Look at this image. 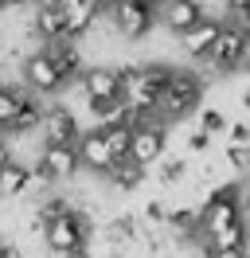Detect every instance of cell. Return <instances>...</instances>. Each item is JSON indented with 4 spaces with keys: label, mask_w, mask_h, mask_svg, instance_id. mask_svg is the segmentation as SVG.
Instances as JSON below:
<instances>
[{
    "label": "cell",
    "mask_w": 250,
    "mask_h": 258,
    "mask_svg": "<svg viewBox=\"0 0 250 258\" xmlns=\"http://www.w3.org/2000/svg\"><path fill=\"white\" fill-rule=\"evenodd\" d=\"M117 79H121V106L129 113H137V117H153L156 113V102L164 94V86H168L172 71L168 67H125L117 71Z\"/></svg>",
    "instance_id": "6da1fadb"
},
{
    "label": "cell",
    "mask_w": 250,
    "mask_h": 258,
    "mask_svg": "<svg viewBox=\"0 0 250 258\" xmlns=\"http://www.w3.org/2000/svg\"><path fill=\"white\" fill-rule=\"evenodd\" d=\"M246 223L242 219V188L238 184H227V188H215V192L207 196V204L200 208V231H196V239H211L219 231H227V227H238Z\"/></svg>",
    "instance_id": "7a4b0ae2"
},
{
    "label": "cell",
    "mask_w": 250,
    "mask_h": 258,
    "mask_svg": "<svg viewBox=\"0 0 250 258\" xmlns=\"http://www.w3.org/2000/svg\"><path fill=\"white\" fill-rule=\"evenodd\" d=\"M203 98V79L200 75H192V71H172L168 86H164V94L156 102V113L160 117H184L200 106Z\"/></svg>",
    "instance_id": "3957f363"
},
{
    "label": "cell",
    "mask_w": 250,
    "mask_h": 258,
    "mask_svg": "<svg viewBox=\"0 0 250 258\" xmlns=\"http://www.w3.org/2000/svg\"><path fill=\"white\" fill-rule=\"evenodd\" d=\"M86 239H90V219L82 215V211H71V215H62L55 223L43 231V242L47 250H55V254L71 258L78 250H86Z\"/></svg>",
    "instance_id": "277c9868"
},
{
    "label": "cell",
    "mask_w": 250,
    "mask_h": 258,
    "mask_svg": "<svg viewBox=\"0 0 250 258\" xmlns=\"http://www.w3.org/2000/svg\"><path fill=\"white\" fill-rule=\"evenodd\" d=\"M246 39H250V32L242 24H223L215 47H211V55H207L203 63L211 67V71H234V67H242V47H246Z\"/></svg>",
    "instance_id": "5b68a950"
},
{
    "label": "cell",
    "mask_w": 250,
    "mask_h": 258,
    "mask_svg": "<svg viewBox=\"0 0 250 258\" xmlns=\"http://www.w3.org/2000/svg\"><path fill=\"white\" fill-rule=\"evenodd\" d=\"M160 153H164V117L153 113V117H145V125H141V129H133L129 161L137 164V168H149V164H156Z\"/></svg>",
    "instance_id": "8992f818"
},
{
    "label": "cell",
    "mask_w": 250,
    "mask_h": 258,
    "mask_svg": "<svg viewBox=\"0 0 250 258\" xmlns=\"http://www.w3.org/2000/svg\"><path fill=\"white\" fill-rule=\"evenodd\" d=\"M156 20V8L149 0H117L113 4V24H117V32L125 39H141V35H149Z\"/></svg>",
    "instance_id": "52a82bcc"
},
{
    "label": "cell",
    "mask_w": 250,
    "mask_h": 258,
    "mask_svg": "<svg viewBox=\"0 0 250 258\" xmlns=\"http://www.w3.org/2000/svg\"><path fill=\"white\" fill-rule=\"evenodd\" d=\"M78 149L75 145H43V157H39V164H35V176L43 180V184H51V180H71L78 176Z\"/></svg>",
    "instance_id": "ba28073f"
},
{
    "label": "cell",
    "mask_w": 250,
    "mask_h": 258,
    "mask_svg": "<svg viewBox=\"0 0 250 258\" xmlns=\"http://www.w3.org/2000/svg\"><path fill=\"white\" fill-rule=\"evenodd\" d=\"M24 79H28V90L31 94H51V90H59L62 75H59V67L51 63V55L47 51H35V55H28L24 59Z\"/></svg>",
    "instance_id": "9c48e42d"
},
{
    "label": "cell",
    "mask_w": 250,
    "mask_h": 258,
    "mask_svg": "<svg viewBox=\"0 0 250 258\" xmlns=\"http://www.w3.org/2000/svg\"><path fill=\"white\" fill-rule=\"evenodd\" d=\"M39 125H43V141H47V145H78V137H82L75 110H67V106L47 110Z\"/></svg>",
    "instance_id": "30bf717a"
},
{
    "label": "cell",
    "mask_w": 250,
    "mask_h": 258,
    "mask_svg": "<svg viewBox=\"0 0 250 258\" xmlns=\"http://www.w3.org/2000/svg\"><path fill=\"white\" fill-rule=\"evenodd\" d=\"M82 94L86 102H113V98H121V79H117V71L113 67H90L86 75H82Z\"/></svg>",
    "instance_id": "8fae6325"
},
{
    "label": "cell",
    "mask_w": 250,
    "mask_h": 258,
    "mask_svg": "<svg viewBox=\"0 0 250 258\" xmlns=\"http://www.w3.org/2000/svg\"><path fill=\"white\" fill-rule=\"evenodd\" d=\"M219 32H223V24H219V20H200L188 35H180V47H184L188 59H200V63H203V59L211 55V47H215Z\"/></svg>",
    "instance_id": "7c38bea8"
},
{
    "label": "cell",
    "mask_w": 250,
    "mask_h": 258,
    "mask_svg": "<svg viewBox=\"0 0 250 258\" xmlns=\"http://www.w3.org/2000/svg\"><path fill=\"white\" fill-rule=\"evenodd\" d=\"M102 12L98 0H62V20H67V39H78L94 28V20Z\"/></svg>",
    "instance_id": "4fadbf2b"
},
{
    "label": "cell",
    "mask_w": 250,
    "mask_h": 258,
    "mask_svg": "<svg viewBox=\"0 0 250 258\" xmlns=\"http://www.w3.org/2000/svg\"><path fill=\"white\" fill-rule=\"evenodd\" d=\"M160 20H164V28L176 35H188L196 24L203 20L200 12V0H168L164 8H160Z\"/></svg>",
    "instance_id": "5bb4252c"
},
{
    "label": "cell",
    "mask_w": 250,
    "mask_h": 258,
    "mask_svg": "<svg viewBox=\"0 0 250 258\" xmlns=\"http://www.w3.org/2000/svg\"><path fill=\"white\" fill-rule=\"evenodd\" d=\"M75 149H78V164H82V168H90V172H102V176H106V168L113 164V157H109V149H106V141H102V133H98V129L82 133Z\"/></svg>",
    "instance_id": "9a60e30c"
},
{
    "label": "cell",
    "mask_w": 250,
    "mask_h": 258,
    "mask_svg": "<svg viewBox=\"0 0 250 258\" xmlns=\"http://www.w3.org/2000/svg\"><path fill=\"white\" fill-rule=\"evenodd\" d=\"M31 28L39 32L43 43H59L67 39V20H62V4H39L35 16H31Z\"/></svg>",
    "instance_id": "2e32d148"
},
{
    "label": "cell",
    "mask_w": 250,
    "mask_h": 258,
    "mask_svg": "<svg viewBox=\"0 0 250 258\" xmlns=\"http://www.w3.org/2000/svg\"><path fill=\"white\" fill-rule=\"evenodd\" d=\"M43 102H39V94H31V90H16V117H12V133H28V129H35L39 121H43Z\"/></svg>",
    "instance_id": "e0dca14e"
},
{
    "label": "cell",
    "mask_w": 250,
    "mask_h": 258,
    "mask_svg": "<svg viewBox=\"0 0 250 258\" xmlns=\"http://www.w3.org/2000/svg\"><path fill=\"white\" fill-rule=\"evenodd\" d=\"M47 55H51V63L59 67L62 79H75V75H82V51H78L75 39H59V43H47Z\"/></svg>",
    "instance_id": "ac0fdd59"
},
{
    "label": "cell",
    "mask_w": 250,
    "mask_h": 258,
    "mask_svg": "<svg viewBox=\"0 0 250 258\" xmlns=\"http://www.w3.org/2000/svg\"><path fill=\"white\" fill-rule=\"evenodd\" d=\"M31 184V168H24V164L8 161L4 168H0V196L4 200H16V196H24Z\"/></svg>",
    "instance_id": "d6986e66"
},
{
    "label": "cell",
    "mask_w": 250,
    "mask_h": 258,
    "mask_svg": "<svg viewBox=\"0 0 250 258\" xmlns=\"http://www.w3.org/2000/svg\"><path fill=\"white\" fill-rule=\"evenodd\" d=\"M102 133V141H106V149H109V157L113 161H129V145H133V129L125 125H109V129H98Z\"/></svg>",
    "instance_id": "ffe728a7"
},
{
    "label": "cell",
    "mask_w": 250,
    "mask_h": 258,
    "mask_svg": "<svg viewBox=\"0 0 250 258\" xmlns=\"http://www.w3.org/2000/svg\"><path fill=\"white\" fill-rule=\"evenodd\" d=\"M106 176L117 184V188H137L141 180H145V168H137L133 161H113L106 168Z\"/></svg>",
    "instance_id": "44dd1931"
},
{
    "label": "cell",
    "mask_w": 250,
    "mask_h": 258,
    "mask_svg": "<svg viewBox=\"0 0 250 258\" xmlns=\"http://www.w3.org/2000/svg\"><path fill=\"white\" fill-rule=\"evenodd\" d=\"M90 113H94V121H98V129H109V125H121V121H125L121 98H113V102H94Z\"/></svg>",
    "instance_id": "7402d4cb"
},
{
    "label": "cell",
    "mask_w": 250,
    "mask_h": 258,
    "mask_svg": "<svg viewBox=\"0 0 250 258\" xmlns=\"http://www.w3.org/2000/svg\"><path fill=\"white\" fill-rule=\"evenodd\" d=\"M184 172H188V161H184V157H168V161L160 164V172H156V176H160V184H176Z\"/></svg>",
    "instance_id": "603a6c76"
},
{
    "label": "cell",
    "mask_w": 250,
    "mask_h": 258,
    "mask_svg": "<svg viewBox=\"0 0 250 258\" xmlns=\"http://www.w3.org/2000/svg\"><path fill=\"white\" fill-rule=\"evenodd\" d=\"M16 117V90L12 86H0V129H8Z\"/></svg>",
    "instance_id": "cb8c5ba5"
},
{
    "label": "cell",
    "mask_w": 250,
    "mask_h": 258,
    "mask_svg": "<svg viewBox=\"0 0 250 258\" xmlns=\"http://www.w3.org/2000/svg\"><path fill=\"white\" fill-rule=\"evenodd\" d=\"M200 129L211 137V133H223L227 129V117H223V110H203L200 113Z\"/></svg>",
    "instance_id": "d4e9b609"
},
{
    "label": "cell",
    "mask_w": 250,
    "mask_h": 258,
    "mask_svg": "<svg viewBox=\"0 0 250 258\" xmlns=\"http://www.w3.org/2000/svg\"><path fill=\"white\" fill-rule=\"evenodd\" d=\"M227 161L234 168H250V145H231L227 149Z\"/></svg>",
    "instance_id": "484cf974"
},
{
    "label": "cell",
    "mask_w": 250,
    "mask_h": 258,
    "mask_svg": "<svg viewBox=\"0 0 250 258\" xmlns=\"http://www.w3.org/2000/svg\"><path fill=\"white\" fill-rule=\"evenodd\" d=\"M145 219H153V223H168V208H164L160 200H149V208H145Z\"/></svg>",
    "instance_id": "4316f807"
},
{
    "label": "cell",
    "mask_w": 250,
    "mask_h": 258,
    "mask_svg": "<svg viewBox=\"0 0 250 258\" xmlns=\"http://www.w3.org/2000/svg\"><path fill=\"white\" fill-rule=\"evenodd\" d=\"M231 145H250V125H231Z\"/></svg>",
    "instance_id": "83f0119b"
},
{
    "label": "cell",
    "mask_w": 250,
    "mask_h": 258,
    "mask_svg": "<svg viewBox=\"0 0 250 258\" xmlns=\"http://www.w3.org/2000/svg\"><path fill=\"white\" fill-rule=\"evenodd\" d=\"M207 145H211V137H207L203 129H196V133H192V149H196V153H203Z\"/></svg>",
    "instance_id": "f1b7e54d"
},
{
    "label": "cell",
    "mask_w": 250,
    "mask_h": 258,
    "mask_svg": "<svg viewBox=\"0 0 250 258\" xmlns=\"http://www.w3.org/2000/svg\"><path fill=\"white\" fill-rule=\"evenodd\" d=\"M238 12H242V28H250V0H242V4H234Z\"/></svg>",
    "instance_id": "f546056e"
},
{
    "label": "cell",
    "mask_w": 250,
    "mask_h": 258,
    "mask_svg": "<svg viewBox=\"0 0 250 258\" xmlns=\"http://www.w3.org/2000/svg\"><path fill=\"white\" fill-rule=\"evenodd\" d=\"M12 161V153H8V145H4V141H0V168H4V164Z\"/></svg>",
    "instance_id": "4dcf8cb0"
},
{
    "label": "cell",
    "mask_w": 250,
    "mask_h": 258,
    "mask_svg": "<svg viewBox=\"0 0 250 258\" xmlns=\"http://www.w3.org/2000/svg\"><path fill=\"white\" fill-rule=\"evenodd\" d=\"M203 258H242V254H219V250H207V246H203Z\"/></svg>",
    "instance_id": "1f68e13d"
},
{
    "label": "cell",
    "mask_w": 250,
    "mask_h": 258,
    "mask_svg": "<svg viewBox=\"0 0 250 258\" xmlns=\"http://www.w3.org/2000/svg\"><path fill=\"white\" fill-rule=\"evenodd\" d=\"M242 67L250 71V39H246V47H242Z\"/></svg>",
    "instance_id": "d6a6232c"
},
{
    "label": "cell",
    "mask_w": 250,
    "mask_h": 258,
    "mask_svg": "<svg viewBox=\"0 0 250 258\" xmlns=\"http://www.w3.org/2000/svg\"><path fill=\"white\" fill-rule=\"evenodd\" d=\"M4 258H24V254H20L16 246H4Z\"/></svg>",
    "instance_id": "836d02e7"
},
{
    "label": "cell",
    "mask_w": 250,
    "mask_h": 258,
    "mask_svg": "<svg viewBox=\"0 0 250 258\" xmlns=\"http://www.w3.org/2000/svg\"><path fill=\"white\" fill-rule=\"evenodd\" d=\"M242 106H246V110H250V86H246V90H242Z\"/></svg>",
    "instance_id": "e575fe53"
},
{
    "label": "cell",
    "mask_w": 250,
    "mask_h": 258,
    "mask_svg": "<svg viewBox=\"0 0 250 258\" xmlns=\"http://www.w3.org/2000/svg\"><path fill=\"white\" fill-rule=\"evenodd\" d=\"M71 258H94V254H90V250H78V254H71Z\"/></svg>",
    "instance_id": "d590c367"
},
{
    "label": "cell",
    "mask_w": 250,
    "mask_h": 258,
    "mask_svg": "<svg viewBox=\"0 0 250 258\" xmlns=\"http://www.w3.org/2000/svg\"><path fill=\"white\" fill-rule=\"evenodd\" d=\"M0 258H4V250H0Z\"/></svg>",
    "instance_id": "8d00e7d4"
}]
</instances>
